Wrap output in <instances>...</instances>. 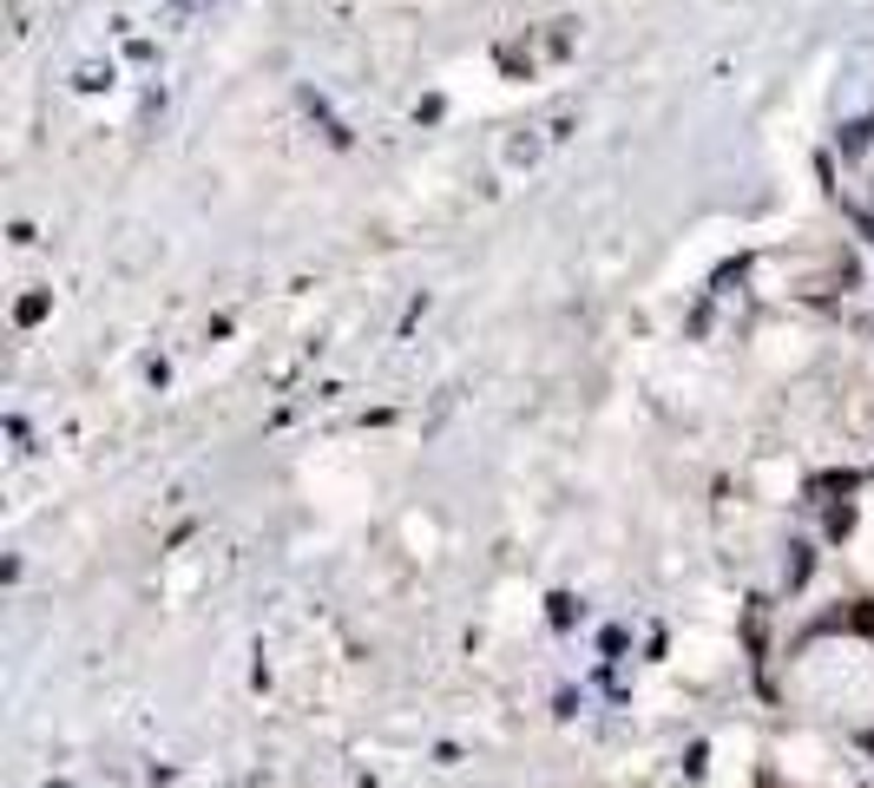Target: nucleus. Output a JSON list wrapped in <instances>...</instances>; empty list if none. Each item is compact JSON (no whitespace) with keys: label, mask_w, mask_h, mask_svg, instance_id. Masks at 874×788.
I'll return each instance as SVG.
<instances>
[]
</instances>
